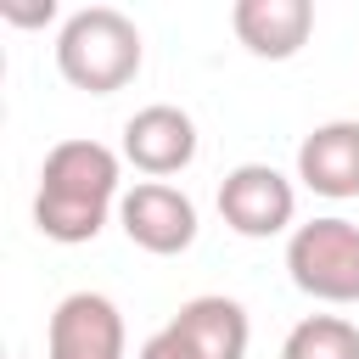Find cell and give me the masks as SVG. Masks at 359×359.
<instances>
[{
    "label": "cell",
    "instance_id": "obj_1",
    "mask_svg": "<svg viewBox=\"0 0 359 359\" xmlns=\"http://www.w3.org/2000/svg\"><path fill=\"white\" fill-rule=\"evenodd\" d=\"M123 180V163L112 146L101 140H56L45 151V168H39V191H34V230L45 241H62V247H84L101 236L107 213L123 202L118 191Z\"/></svg>",
    "mask_w": 359,
    "mask_h": 359
},
{
    "label": "cell",
    "instance_id": "obj_2",
    "mask_svg": "<svg viewBox=\"0 0 359 359\" xmlns=\"http://www.w3.org/2000/svg\"><path fill=\"white\" fill-rule=\"evenodd\" d=\"M56 73L84 95H112L140 73V28L118 6H84L56 34Z\"/></svg>",
    "mask_w": 359,
    "mask_h": 359
},
{
    "label": "cell",
    "instance_id": "obj_3",
    "mask_svg": "<svg viewBox=\"0 0 359 359\" xmlns=\"http://www.w3.org/2000/svg\"><path fill=\"white\" fill-rule=\"evenodd\" d=\"M286 275L314 303H359V224L353 219H309L286 236Z\"/></svg>",
    "mask_w": 359,
    "mask_h": 359
},
{
    "label": "cell",
    "instance_id": "obj_4",
    "mask_svg": "<svg viewBox=\"0 0 359 359\" xmlns=\"http://www.w3.org/2000/svg\"><path fill=\"white\" fill-rule=\"evenodd\" d=\"M219 213H224V224H230L236 236L269 241V236L292 230V219H297V191H292V180H286L280 168H269V163H241V168H230V174L219 180Z\"/></svg>",
    "mask_w": 359,
    "mask_h": 359
},
{
    "label": "cell",
    "instance_id": "obj_5",
    "mask_svg": "<svg viewBox=\"0 0 359 359\" xmlns=\"http://www.w3.org/2000/svg\"><path fill=\"white\" fill-rule=\"evenodd\" d=\"M118 224H123V236H129L140 252L174 258V252H185V247L196 241V202H191L180 185H168V180H140V185L123 191Z\"/></svg>",
    "mask_w": 359,
    "mask_h": 359
},
{
    "label": "cell",
    "instance_id": "obj_6",
    "mask_svg": "<svg viewBox=\"0 0 359 359\" xmlns=\"http://www.w3.org/2000/svg\"><path fill=\"white\" fill-rule=\"evenodd\" d=\"M123 314L107 292H67L45 331V359H123Z\"/></svg>",
    "mask_w": 359,
    "mask_h": 359
},
{
    "label": "cell",
    "instance_id": "obj_7",
    "mask_svg": "<svg viewBox=\"0 0 359 359\" xmlns=\"http://www.w3.org/2000/svg\"><path fill=\"white\" fill-rule=\"evenodd\" d=\"M123 163H135L146 180H168L196 163V123L174 101H151L123 123Z\"/></svg>",
    "mask_w": 359,
    "mask_h": 359
},
{
    "label": "cell",
    "instance_id": "obj_8",
    "mask_svg": "<svg viewBox=\"0 0 359 359\" xmlns=\"http://www.w3.org/2000/svg\"><path fill=\"white\" fill-rule=\"evenodd\" d=\"M297 180L314 196H331V202L359 196V118L314 123L297 140Z\"/></svg>",
    "mask_w": 359,
    "mask_h": 359
},
{
    "label": "cell",
    "instance_id": "obj_9",
    "mask_svg": "<svg viewBox=\"0 0 359 359\" xmlns=\"http://www.w3.org/2000/svg\"><path fill=\"white\" fill-rule=\"evenodd\" d=\"M230 28L252 56L292 62L314 34V6L309 0H236L230 6Z\"/></svg>",
    "mask_w": 359,
    "mask_h": 359
},
{
    "label": "cell",
    "instance_id": "obj_10",
    "mask_svg": "<svg viewBox=\"0 0 359 359\" xmlns=\"http://www.w3.org/2000/svg\"><path fill=\"white\" fill-rule=\"evenodd\" d=\"M168 331L191 348V359H247V342H252L247 309L236 297H219V292L180 303V314L168 320Z\"/></svg>",
    "mask_w": 359,
    "mask_h": 359
},
{
    "label": "cell",
    "instance_id": "obj_11",
    "mask_svg": "<svg viewBox=\"0 0 359 359\" xmlns=\"http://www.w3.org/2000/svg\"><path fill=\"white\" fill-rule=\"evenodd\" d=\"M280 359H359V325L342 314H309L286 331Z\"/></svg>",
    "mask_w": 359,
    "mask_h": 359
},
{
    "label": "cell",
    "instance_id": "obj_12",
    "mask_svg": "<svg viewBox=\"0 0 359 359\" xmlns=\"http://www.w3.org/2000/svg\"><path fill=\"white\" fill-rule=\"evenodd\" d=\"M135 359H191V348L163 325V331H151V337L140 342V353H135Z\"/></svg>",
    "mask_w": 359,
    "mask_h": 359
},
{
    "label": "cell",
    "instance_id": "obj_13",
    "mask_svg": "<svg viewBox=\"0 0 359 359\" xmlns=\"http://www.w3.org/2000/svg\"><path fill=\"white\" fill-rule=\"evenodd\" d=\"M0 17H6V22L34 28V22H50V17H56V0H45V6H11V0H6V6H0Z\"/></svg>",
    "mask_w": 359,
    "mask_h": 359
}]
</instances>
